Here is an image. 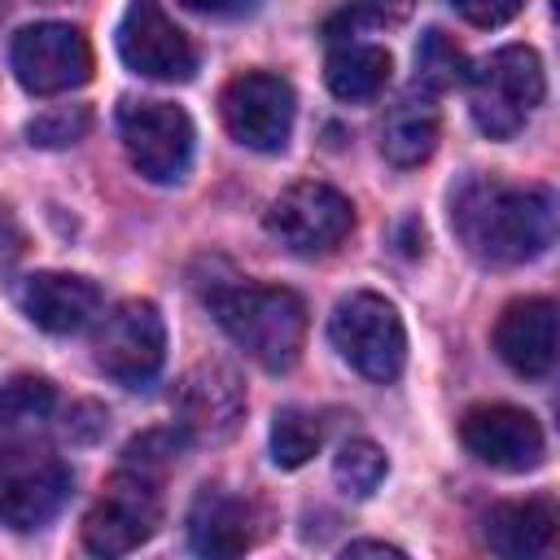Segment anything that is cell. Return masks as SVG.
Instances as JSON below:
<instances>
[{
	"instance_id": "obj_1",
	"label": "cell",
	"mask_w": 560,
	"mask_h": 560,
	"mask_svg": "<svg viewBox=\"0 0 560 560\" xmlns=\"http://www.w3.org/2000/svg\"><path fill=\"white\" fill-rule=\"evenodd\" d=\"M451 228L472 258L490 267H521L547 254L556 236V197L538 184L464 175L451 188Z\"/></svg>"
},
{
	"instance_id": "obj_2",
	"label": "cell",
	"mask_w": 560,
	"mask_h": 560,
	"mask_svg": "<svg viewBox=\"0 0 560 560\" xmlns=\"http://www.w3.org/2000/svg\"><path fill=\"white\" fill-rule=\"evenodd\" d=\"M219 328L267 372H289L306 341V306L284 284H219L210 293Z\"/></svg>"
},
{
	"instance_id": "obj_3",
	"label": "cell",
	"mask_w": 560,
	"mask_h": 560,
	"mask_svg": "<svg viewBox=\"0 0 560 560\" xmlns=\"http://www.w3.org/2000/svg\"><path fill=\"white\" fill-rule=\"evenodd\" d=\"M547 74L534 48L508 44L490 52L477 70H468V109L481 136L490 140H512L525 131L534 109L542 105Z\"/></svg>"
},
{
	"instance_id": "obj_4",
	"label": "cell",
	"mask_w": 560,
	"mask_h": 560,
	"mask_svg": "<svg viewBox=\"0 0 560 560\" xmlns=\"http://www.w3.org/2000/svg\"><path fill=\"white\" fill-rule=\"evenodd\" d=\"M332 350L368 381L389 385L407 363V328L389 298L381 293H350L328 315Z\"/></svg>"
},
{
	"instance_id": "obj_5",
	"label": "cell",
	"mask_w": 560,
	"mask_h": 560,
	"mask_svg": "<svg viewBox=\"0 0 560 560\" xmlns=\"http://www.w3.org/2000/svg\"><path fill=\"white\" fill-rule=\"evenodd\" d=\"M262 228L271 241H280L298 258H319L332 254L350 232H354V206L346 192L319 179L289 184L262 214Z\"/></svg>"
},
{
	"instance_id": "obj_6",
	"label": "cell",
	"mask_w": 560,
	"mask_h": 560,
	"mask_svg": "<svg viewBox=\"0 0 560 560\" xmlns=\"http://www.w3.org/2000/svg\"><path fill=\"white\" fill-rule=\"evenodd\" d=\"M70 486H74V472L61 455L31 442L0 446V525L9 529L48 525L70 499Z\"/></svg>"
},
{
	"instance_id": "obj_7",
	"label": "cell",
	"mask_w": 560,
	"mask_h": 560,
	"mask_svg": "<svg viewBox=\"0 0 560 560\" xmlns=\"http://www.w3.org/2000/svg\"><path fill=\"white\" fill-rule=\"evenodd\" d=\"M118 136L127 162L149 184H179L192 162V118L171 101H122L118 105Z\"/></svg>"
},
{
	"instance_id": "obj_8",
	"label": "cell",
	"mask_w": 560,
	"mask_h": 560,
	"mask_svg": "<svg viewBox=\"0 0 560 560\" xmlns=\"http://www.w3.org/2000/svg\"><path fill=\"white\" fill-rule=\"evenodd\" d=\"M92 354H96V368L109 381H118L127 389H144L162 372V363H166V324H162V311L149 298L118 302L109 315H101Z\"/></svg>"
},
{
	"instance_id": "obj_9",
	"label": "cell",
	"mask_w": 560,
	"mask_h": 560,
	"mask_svg": "<svg viewBox=\"0 0 560 560\" xmlns=\"http://www.w3.org/2000/svg\"><path fill=\"white\" fill-rule=\"evenodd\" d=\"M162 521L158 477L149 468L122 464V472L105 486V494L83 516V547L92 556H127L153 538Z\"/></svg>"
},
{
	"instance_id": "obj_10",
	"label": "cell",
	"mask_w": 560,
	"mask_h": 560,
	"mask_svg": "<svg viewBox=\"0 0 560 560\" xmlns=\"http://www.w3.org/2000/svg\"><path fill=\"white\" fill-rule=\"evenodd\" d=\"M223 127L241 149L254 153H280L293 136V118H298V96L289 88V79L271 74V70H245L236 79H228L223 96Z\"/></svg>"
},
{
	"instance_id": "obj_11",
	"label": "cell",
	"mask_w": 560,
	"mask_h": 560,
	"mask_svg": "<svg viewBox=\"0 0 560 560\" xmlns=\"http://www.w3.org/2000/svg\"><path fill=\"white\" fill-rule=\"evenodd\" d=\"M9 66L31 96H61L92 79V44L70 22H35L13 35Z\"/></svg>"
},
{
	"instance_id": "obj_12",
	"label": "cell",
	"mask_w": 560,
	"mask_h": 560,
	"mask_svg": "<svg viewBox=\"0 0 560 560\" xmlns=\"http://www.w3.org/2000/svg\"><path fill=\"white\" fill-rule=\"evenodd\" d=\"M118 57L127 70L158 79V83H184L197 70L192 39L175 26V18L158 0H131L118 22Z\"/></svg>"
},
{
	"instance_id": "obj_13",
	"label": "cell",
	"mask_w": 560,
	"mask_h": 560,
	"mask_svg": "<svg viewBox=\"0 0 560 560\" xmlns=\"http://www.w3.org/2000/svg\"><path fill=\"white\" fill-rule=\"evenodd\" d=\"M459 442L468 446L472 459H481L499 472H529L547 455L542 424L525 407H512V402L472 407L459 420Z\"/></svg>"
},
{
	"instance_id": "obj_14",
	"label": "cell",
	"mask_w": 560,
	"mask_h": 560,
	"mask_svg": "<svg viewBox=\"0 0 560 560\" xmlns=\"http://www.w3.org/2000/svg\"><path fill=\"white\" fill-rule=\"evenodd\" d=\"M245 416V385L228 363H197L175 389V429L192 442H223Z\"/></svg>"
},
{
	"instance_id": "obj_15",
	"label": "cell",
	"mask_w": 560,
	"mask_h": 560,
	"mask_svg": "<svg viewBox=\"0 0 560 560\" xmlns=\"http://www.w3.org/2000/svg\"><path fill=\"white\" fill-rule=\"evenodd\" d=\"M18 306L35 328L66 337L88 328L101 315V289L96 280L74 271H35L18 284Z\"/></svg>"
},
{
	"instance_id": "obj_16",
	"label": "cell",
	"mask_w": 560,
	"mask_h": 560,
	"mask_svg": "<svg viewBox=\"0 0 560 560\" xmlns=\"http://www.w3.org/2000/svg\"><path fill=\"white\" fill-rule=\"evenodd\" d=\"M494 350L516 376H547L556 368V302L551 298H521L503 306L494 324Z\"/></svg>"
},
{
	"instance_id": "obj_17",
	"label": "cell",
	"mask_w": 560,
	"mask_h": 560,
	"mask_svg": "<svg viewBox=\"0 0 560 560\" xmlns=\"http://www.w3.org/2000/svg\"><path fill=\"white\" fill-rule=\"evenodd\" d=\"M249 525H254V512L241 494H232L223 486H201L188 508V547L210 560L241 556L254 542Z\"/></svg>"
},
{
	"instance_id": "obj_18",
	"label": "cell",
	"mask_w": 560,
	"mask_h": 560,
	"mask_svg": "<svg viewBox=\"0 0 560 560\" xmlns=\"http://www.w3.org/2000/svg\"><path fill=\"white\" fill-rule=\"evenodd\" d=\"M560 512L551 499H516V503H494L481 516V538L494 556H542L556 538Z\"/></svg>"
},
{
	"instance_id": "obj_19",
	"label": "cell",
	"mask_w": 560,
	"mask_h": 560,
	"mask_svg": "<svg viewBox=\"0 0 560 560\" xmlns=\"http://www.w3.org/2000/svg\"><path fill=\"white\" fill-rule=\"evenodd\" d=\"M438 131H442V118H438V105L429 101V92L424 96L407 92L381 118V153L394 166H420L438 149Z\"/></svg>"
},
{
	"instance_id": "obj_20",
	"label": "cell",
	"mask_w": 560,
	"mask_h": 560,
	"mask_svg": "<svg viewBox=\"0 0 560 560\" xmlns=\"http://www.w3.org/2000/svg\"><path fill=\"white\" fill-rule=\"evenodd\" d=\"M389 70H394V61H389V52L381 48V44H368V39H346V44H337L332 52H328V61H324V83H328V92L337 96V101H372V96H381L385 92V83H389Z\"/></svg>"
},
{
	"instance_id": "obj_21",
	"label": "cell",
	"mask_w": 560,
	"mask_h": 560,
	"mask_svg": "<svg viewBox=\"0 0 560 560\" xmlns=\"http://www.w3.org/2000/svg\"><path fill=\"white\" fill-rule=\"evenodd\" d=\"M464 79H468L464 48L446 31H424L416 44V88H424L433 96V92H446Z\"/></svg>"
},
{
	"instance_id": "obj_22",
	"label": "cell",
	"mask_w": 560,
	"mask_h": 560,
	"mask_svg": "<svg viewBox=\"0 0 560 560\" xmlns=\"http://www.w3.org/2000/svg\"><path fill=\"white\" fill-rule=\"evenodd\" d=\"M319 442H324V424L311 411H302V407L276 411V420H271V459H276V468H302L319 451Z\"/></svg>"
},
{
	"instance_id": "obj_23",
	"label": "cell",
	"mask_w": 560,
	"mask_h": 560,
	"mask_svg": "<svg viewBox=\"0 0 560 560\" xmlns=\"http://www.w3.org/2000/svg\"><path fill=\"white\" fill-rule=\"evenodd\" d=\"M385 472H389V459H385V451H381L376 442H368V438H350V442L337 451V459H332V481H337L346 494H354V499H368V494L385 481Z\"/></svg>"
},
{
	"instance_id": "obj_24",
	"label": "cell",
	"mask_w": 560,
	"mask_h": 560,
	"mask_svg": "<svg viewBox=\"0 0 560 560\" xmlns=\"http://www.w3.org/2000/svg\"><path fill=\"white\" fill-rule=\"evenodd\" d=\"M57 407V389L48 376H13L9 385H0V424H35L48 420Z\"/></svg>"
},
{
	"instance_id": "obj_25",
	"label": "cell",
	"mask_w": 560,
	"mask_h": 560,
	"mask_svg": "<svg viewBox=\"0 0 560 560\" xmlns=\"http://www.w3.org/2000/svg\"><path fill=\"white\" fill-rule=\"evenodd\" d=\"M88 122H92V114H88L83 105H70V109H52V114H39V118L26 127V136H31V144H44V149H61V144H74V140L88 131Z\"/></svg>"
},
{
	"instance_id": "obj_26",
	"label": "cell",
	"mask_w": 560,
	"mask_h": 560,
	"mask_svg": "<svg viewBox=\"0 0 560 560\" xmlns=\"http://www.w3.org/2000/svg\"><path fill=\"white\" fill-rule=\"evenodd\" d=\"M525 0H455V9L472 22V26H503L508 18L521 13Z\"/></svg>"
},
{
	"instance_id": "obj_27",
	"label": "cell",
	"mask_w": 560,
	"mask_h": 560,
	"mask_svg": "<svg viewBox=\"0 0 560 560\" xmlns=\"http://www.w3.org/2000/svg\"><path fill=\"white\" fill-rule=\"evenodd\" d=\"M179 4L192 13H206V18H232V13H245L254 0H179Z\"/></svg>"
},
{
	"instance_id": "obj_28",
	"label": "cell",
	"mask_w": 560,
	"mask_h": 560,
	"mask_svg": "<svg viewBox=\"0 0 560 560\" xmlns=\"http://www.w3.org/2000/svg\"><path fill=\"white\" fill-rule=\"evenodd\" d=\"M22 254V228H18V219L0 206V262H9V258H18Z\"/></svg>"
},
{
	"instance_id": "obj_29",
	"label": "cell",
	"mask_w": 560,
	"mask_h": 560,
	"mask_svg": "<svg viewBox=\"0 0 560 560\" xmlns=\"http://www.w3.org/2000/svg\"><path fill=\"white\" fill-rule=\"evenodd\" d=\"M346 556H402V547H394V542H372V538H363V542H346Z\"/></svg>"
}]
</instances>
